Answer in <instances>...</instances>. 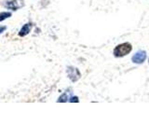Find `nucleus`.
Returning <instances> with one entry per match:
<instances>
[{"instance_id":"nucleus-2","label":"nucleus","mask_w":149,"mask_h":140,"mask_svg":"<svg viewBox=\"0 0 149 140\" xmlns=\"http://www.w3.org/2000/svg\"><path fill=\"white\" fill-rule=\"evenodd\" d=\"M146 59V52L143 50H139L137 51L136 53H135L133 56H132V62L135 63V64H142L144 62V60Z\"/></svg>"},{"instance_id":"nucleus-6","label":"nucleus","mask_w":149,"mask_h":140,"mask_svg":"<svg viewBox=\"0 0 149 140\" xmlns=\"http://www.w3.org/2000/svg\"><path fill=\"white\" fill-rule=\"evenodd\" d=\"M11 17V12H1L0 13V22L6 20L7 18Z\"/></svg>"},{"instance_id":"nucleus-9","label":"nucleus","mask_w":149,"mask_h":140,"mask_svg":"<svg viewBox=\"0 0 149 140\" xmlns=\"http://www.w3.org/2000/svg\"><path fill=\"white\" fill-rule=\"evenodd\" d=\"M7 29L6 26H0V34H2V33Z\"/></svg>"},{"instance_id":"nucleus-8","label":"nucleus","mask_w":149,"mask_h":140,"mask_svg":"<svg viewBox=\"0 0 149 140\" xmlns=\"http://www.w3.org/2000/svg\"><path fill=\"white\" fill-rule=\"evenodd\" d=\"M69 101L70 102H78V98L77 97H72Z\"/></svg>"},{"instance_id":"nucleus-1","label":"nucleus","mask_w":149,"mask_h":140,"mask_svg":"<svg viewBox=\"0 0 149 140\" xmlns=\"http://www.w3.org/2000/svg\"><path fill=\"white\" fill-rule=\"evenodd\" d=\"M132 50V47L128 42H125V43L119 44L115 48L114 50V55L116 57H123V56L129 54Z\"/></svg>"},{"instance_id":"nucleus-3","label":"nucleus","mask_w":149,"mask_h":140,"mask_svg":"<svg viewBox=\"0 0 149 140\" xmlns=\"http://www.w3.org/2000/svg\"><path fill=\"white\" fill-rule=\"evenodd\" d=\"M23 1L22 0H12V1H9L8 3H6V6L7 8L12 9V10H17L18 8H20L23 6Z\"/></svg>"},{"instance_id":"nucleus-7","label":"nucleus","mask_w":149,"mask_h":140,"mask_svg":"<svg viewBox=\"0 0 149 140\" xmlns=\"http://www.w3.org/2000/svg\"><path fill=\"white\" fill-rule=\"evenodd\" d=\"M67 99H68L67 94H66V93H64V94H63L62 96H61V97L59 98L58 102H66V101H67Z\"/></svg>"},{"instance_id":"nucleus-4","label":"nucleus","mask_w":149,"mask_h":140,"mask_svg":"<svg viewBox=\"0 0 149 140\" xmlns=\"http://www.w3.org/2000/svg\"><path fill=\"white\" fill-rule=\"evenodd\" d=\"M67 72H68V76L70 78H71L72 81H77V79L80 78V73H79V71L77 68L68 67Z\"/></svg>"},{"instance_id":"nucleus-5","label":"nucleus","mask_w":149,"mask_h":140,"mask_svg":"<svg viewBox=\"0 0 149 140\" xmlns=\"http://www.w3.org/2000/svg\"><path fill=\"white\" fill-rule=\"evenodd\" d=\"M31 29H32V23L31 22L26 23V24H24L21 28L20 32H19V36H25L26 35L29 34Z\"/></svg>"}]
</instances>
